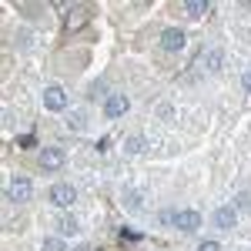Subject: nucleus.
Here are the masks:
<instances>
[{
	"mask_svg": "<svg viewBox=\"0 0 251 251\" xmlns=\"http://www.w3.org/2000/svg\"><path fill=\"white\" fill-rule=\"evenodd\" d=\"M127 151H131V154H141V151H144V141H141V137H127Z\"/></svg>",
	"mask_w": 251,
	"mask_h": 251,
	"instance_id": "obj_16",
	"label": "nucleus"
},
{
	"mask_svg": "<svg viewBox=\"0 0 251 251\" xmlns=\"http://www.w3.org/2000/svg\"><path fill=\"white\" fill-rule=\"evenodd\" d=\"M161 221H171L177 231H198L201 228V214L198 211H161Z\"/></svg>",
	"mask_w": 251,
	"mask_h": 251,
	"instance_id": "obj_2",
	"label": "nucleus"
},
{
	"mask_svg": "<svg viewBox=\"0 0 251 251\" xmlns=\"http://www.w3.org/2000/svg\"><path fill=\"white\" fill-rule=\"evenodd\" d=\"M54 231H57V238H74V234H80V225H77V218L60 214L57 221H54Z\"/></svg>",
	"mask_w": 251,
	"mask_h": 251,
	"instance_id": "obj_10",
	"label": "nucleus"
},
{
	"mask_svg": "<svg viewBox=\"0 0 251 251\" xmlns=\"http://www.w3.org/2000/svg\"><path fill=\"white\" fill-rule=\"evenodd\" d=\"M127 107H131V100H127L124 94H117V91H114V94L104 100V117H107V121H114V117H124V114H127Z\"/></svg>",
	"mask_w": 251,
	"mask_h": 251,
	"instance_id": "obj_6",
	"label": "nucleus"
},
{
	"mask_svg": "<svg viewBox=\"0 0 251 251\" xmlns=\"http://www.w3.org/2000/svg\"><path fill=\"white\" fill-rule=\"evenodd\" d=\"M221 60H225V54H221V50H208L201 64H204V71H208V74H214V71L221 67Z\"/></svg>",
	"mask_w": 251,
	"mask_h": 251,
	"instance_id": "obj_13",
	"label": "nucleus"
},
{
	"mask_svg": "<svg viewBox=\"0 0 251 251\" xmlns=\"http://www.w3.org/2000/svg\"><path fill=\"white\" fill-rule=\"evenodd\" d=\"M40 251H67V238H57V234H50V238L40 245Z\"/></svg>",
	"mask_w": 251,
	"mask_h": 251,
	"instance_id": "obj_14",
	"label": "nucleus"
},
{
	"mask_svg": "<svg viewBox=\"0 0 251 251\" xmlns=\"http://www.w3.org/2000/svg\"><path fill=\"white\" fill-rule=\"evenodd\" d=\"M37 164H40V171H57L60 164H64V148H57V144L44 148L37 154Z\"/></svg>",
	"mask_w": 251,
	"mask_h": 251,
	"instance_id": "obj_5",
	"label": "nucleus"
},
{
	"mask_svg": "<svg viewBox=\"0 0 251 251\" xmlns=\"http://www.w3.org/2000/svg\"><path fill=\"white\" fill-rule=\"evenodd\" d=\"M241 84H245V91H251V71H245V77H241Z\"/></svg>",
	"mask_w": 251,
	"mask_h": 251,
	"instance_id": "obj_19",
	"label": "nucleus"
},
{
	"mask_svg": "<svg viewBox=\"0 0 251 251\" xmlns=\"http://www.w3.org/2000/svg\"><path fill=\"white\" fill-rule=\"evenodd\" d=\"M50 201H54L57 208H71V204L77 201L74 184H54V188H50Z\"/></svg>",
	"mask_w": 251,
	"mask_h": 251,
	"instance_id": "obj_7",
	"label": "nucleus"
},
{
	"mask_svg": "<svg viewBox=\"0 0 251 251\" xmlns=\"http://www.w3.org/2000/svg\"><path fill=\"white\" fill-rule=\"evenodd\" d=\"M234 208H251V194H241V198H238V204H234Z\"/></svg>",
	"mask_w": 251,
	"mask_h": 251,
	"instance_id": "obj_18",
	"label": "nucleus"
},
{
	"mask_svg": "<svg viewBox=\"0 0 251 251\" xmlns=\"http://www.w3.org/2000/svg\"><path fill=\"white\" fill-rule=\"evenodd\" d=\"M91 14H94V7H87V3H71V7L64 10V30H67V34H77L84 24H91Z\"/></svg>",
	"mask_w": 251,
	"mask_h": 251,
	"instance_id": "obj_1",
	"label": "nucleus"
},
{
	"mask_svg": "<svg viewBox=\"0 0 251 251\" xmlns=\"http://www.w3.org/2000/svg\"><path fill=\"white\" fill-rule=\"evenodd\" d=\"M64 127H67V131H87V114H84V111H67Z\"/></svg>",
	"mask_w": 251,
	"mask_h": 251,
	"instance_id": "obj_12",
	"label": "nucleus"
},
{
	"mask_svg": "<svg viewBox=\"0 0 251 251\" xmlns=\"http://www.w3.org/2000/svg\"><path fill=\"white\" fill-rule=\"evenodd\" d=\"M188 44V37H184V30H177V27H168L164 34H161V47L164 50H181Z\"/></svg>",
	"mask_w": 251,
	"mask_h": 251,
	"instance_id": "obj_9",
	"label": "nucleus"
},
{
	"mask_svg": "<svg viewBox=\"0 0 251 251\" xmlns=\"http://www.w3.org/2000/svg\"><path fill=\"white\" fill-rule=\"evenodd\" d=\"M67 104H71V97H67V91H64V87H57V84H54V87H47V91H44V107H47V111L64 114V111H67Z\"/></svg>",
	"mask_w": 251,
	"mask_h": 251,
	"instance_id": "obj_4",
	"label": "nucleus"
},
{
	"mask_svg": "<svg viewBox=\"0 0 251 251\" xmlns=\"http://www.w3.org/2000/svg\"><path fill=\"white\" fill-rule=\"evenodd\" d=\"M181 10H184V17H191V20H201L204 14H208V10H211V3H208V0H188V3H184Z\"/></svg>",
	"mask_w": 251,
	"mask_h": 251,
	"instance_id": "obj_11",
	"label": "nucleus"
},
{
	"mask_svg": "<svg viewBox=\"0 0 251 251\" xmlns=\"http://www.w3.org/2000/svg\"><path fill=\"white\" fill-rule=\"evenodd\" d=\"M17 148H24V151L37 148V134H20V137H17Z\"/></svg>",
	"mask_w": 251,
	"mask_h": 251,
	"instance_id": "obj_15",
	"label": "nucleus"
},
{
	"mask_svg": "<svg viewBox=\"0 0 251 251\" xmlns=\"http://www.w3.org/2000/svg\"><path fill=\"white\" fill-rule=\"evenodd\" d=\"M3 194H7L14 204H24V201L34 198V181H30V177H14V181L7 184V191H3Z\"/></svg>",
	"mask_w": 251,
	"mask_h": 251,
	"instance_id": "obj_3",
	"label": "nucleus"
},
{
	"mask_svg": "<svg viewBox=\"0 0 251 251\" xmlns=\"http://www.w3.org/2000/svg\"><path fill=\"white\" fill-rule=\"evenodd\" d=\"M214 228H221V231H228V228H234V221H238V208L234 204H225V208H218L214 211Z\"/></svg>",
	"mask_w": 251,
	"mask_h": 251,
	"instance_id": "obj_8",
	"label": "nucleus"
},
{
	"mask_svg": "<svg viewBox=\"0 0 251 251\" xmlns=\"http://www.w3.org/2000/svg\"><path fill=\"white\" fill-rule=\"evenodd\" d=\"M198 251H221V245H218V241H201Z\"/></svg>",
	"mask_w": 251,
	"mask_h": 251,
	"instance_id": "obj_17",
	"label": "nucleus"
}]
</instances>
